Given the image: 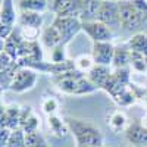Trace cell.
<instances>
[{
    "instance_id": "obj_18",
    "label": "cell",
    "mask_w": 147,
    "mask_h": 147,
    "mask_svg": "<svg viewBox=\"0 0 147 147\" xmlns=\"http://www.w3.org/2000/svg\"><path fill=\"white\" fill-rule=\"evenodd\" d=\"M127 47L131 52H137L141 55H147V32H136L132 34L128 41Z\"/></svg>"
},
{
    "instance_id": "obj_21",
    "label": "cell",
    "mask_w": 147,
    "mask_h": 147,
    "mask_svg": "<svg viewBox=\"0 0 147 147\" xmlns=\"http://www.w3.org/2000/svg\"><path fill=\"white\" fill-rule=\"evenodd\" d=\"M131 72L147 75V63H146V55L131 52Z\"/></svg>"
},
{
    "instance_id": "obj_10",
    "label": "cell",
    "mask_w": 147,
    "mask_h": 147,
    "mask_svg": "<svg viewBox=\"0 0 147 147\" xmlns=\"http://www.w3.org/2000/svg\"><path fill=\"white\" fill-rule=\"evenodd\" d=\"M19 115H21V107L18 105L2 106L0 125H2L3 128H9L12 131L19 128Z\"/></svg>"
},
{
    "instance_id": "obj_3",
    "label": "cell",
    "mask_w": 147,
    "mask_h": 147,
    "mask_svg": "<svg viewBox=\"0 0 147 147\" xmlns=\"http://www.w3.org/2000/svg\"><path fill=\"white\" fill-rule=\"evenodd\" d=\"M37 81H38V72L27 66H19V69L15 74L13 82L10 85V90L18 94L27 93L35 87Z\"/></svg>"
},
{
    "instance_id": "obj_13",
    "label": "cell",
    "mask_w": 147,
    "mask_h": 147,
    "mask_svg": "<svg viewBox=\"0 0 147 147\" xmlns=\"http://www.w3.org/2000/svg\"><path fill=\"white\" fill-rule=\"evenodd\" d=\"M19 13H16V7L13 0H2V7H0V25H9L15 27L18 22Z\"/></svg>"
},
{
    "instance_id": "obj_8",
    "label": "cell",
    "mask_w": 147,
    "mask_h": 147,
    "mask_svg": "<svg viewBox=\"0 0 147 147\" xmlns=\"http://www.w3.org/2000/svg\"><path fill=\"white\" fill-rule=\"evenodd\" d=\"M115 46L112 41H97L93 43L91 47V57L96 63L112 66L113 56H115Z\"/></svg>"
},
{
    "instance_id": "obj_29",
    "label": "cell",
    "mask_w": 147,
    "mask_h": 147,
    "mask_svg": "<svg viewBox=\"0 0 147 147\" xmlns=\"http://www.w3.org/2000/svg\"><path fill=\"white\" fill-rule=\"evenodd\" d=\"M91 147H103V146H91Z\"/></svg>"
},
{
    "instance_id": "obj_20",
    "label": "cell",
    "mask_w": 147,
    "mask_h": 147,
    "mask_svg": "<svg viewBox=\"0 0 147 147\" xmlns=\"http://www.w3.org/2000/svg\"><path fill=\"white\" fill-rule=\"evenodd\" d=\"M19 10H30V12H43L49 10V0H18Z\"/></svg>"
},
{
    "instance_id": "obj_14",
    "label": "cell",
    "mask_w": 147,
    "mask_h": 147,
    "mask_svg": "<svg viewBox=\"0 0 147 147\" xmlns=\"http://www.w3.org/2000/svg\"><path fill=\"white\" fill-rule=\"evenodd\" d=\"M100 5H102V0H80V7H81L80 19L82 22L96 21Z\"/></svg>"
},
{
    "instance_id": "obj_16",
    "label": "cell",
    "mask_w": 147,
    "mask_h": 147,
    "mask_svg": "<svg viewBox=\"0 0 147 147\" xmlns=\"http://www.w3.org/2000/svg\"><path fill=\"white\" fill-rule=\"evenodd\" d=\"M18 25L19 27H31V28H40L43 25V15L38 12H30V10H21L18 16Z\"/></svg>"
},
{
    "instance_id": "obj_24",
    "label": "cell",
    "mask_w": 147,
    "mask_h": 147,
    "mask_svg": "<svg viewBox=\"0 0 147 147\" xmlns=\"http://www.w3.org/2000/svg\"><path fill=\"white\" fill-rule=\"evenodd\" d=\"M25 147H47V143H46V138L41 136V132L35 131V132L27 134Z\"/></svg>"
},
{
    "instance_id": "obj_27",
    "label": "cell",
    "mask_w": 147,
    "mask_h": 147,
    "mask_svg": "<svg viewBox=\"0 0 147 147\" xmlns=\"http://www.w3.org/2000/svg\"><path fill=\"white\" fill-rule=\"evenodd\" d=\"M21 128L24 129V132H25V134H30V132H35V131H38V128H40V118L37 116L35 113H32V115L27 119V122H25V124H24Z\"/></svg>"
},
{
    "instance_id": "obj_28",
    "label": "cell",
    "mask_w": 147,
    "mask_h": 147,
    "mask_svg": "<svg viewBox=\"0 0 147 147\" xmlns=\"http://www.w3.org/2000/svg\"><path fill=\"white\" fill-rule=\"evenodd\" d=\"M10 134H12V129L9 128H0V147H6L7 146V141L10 138Z\"/></svg>"
},
{
    "instance_id": "obj_23",
    "label": "cell",
    "mask_w": 147,
    "mask_h": 147,
    "mask_svg": "<svg viewBox=\"0 0 147 147\" xmlns=\"http://www.w3.org/2000/svg\"><path fill=\"white\" fill-rule=\"evenodd\" d=\"M74 62H75V69L80 71V72H84V74H87L96 65L93 57L88 56V55H81V56H78L75 60H74Z\"/></svg>"
},
{
    "instance_id": "obj_11",
    "label": "cell",
    "mask_w": 147,
    "mask_h": 147,
    "mask_svg": "<svg viewBox=\"0 0 147 147\" xmlns=\"http://www.w3.org/2000/svg\"><path fill=\"white\" fill-rule=\"evenodd\" d=\"M110 75H112V66H107V65H99L96 63L88 72H87V77L90 78V81L97 85L100 90L105 87V84L109 81Z\"/></svg>"
},
{
    "instance_id": "obj_26",
    "label": "cell",
    "mask_w": 147,
    "mask_h": 147,
    "mask_svg": "<svg viewBox=\"0 0 147 147\" xmlns=\"http://www.w3.org/2000/svg\"><path fill=\"white\" fill-rule=\"evenodd\" d=\"M65 44H59L57 47H55V49H52L50 50V62H53V63H62V62H65V60H68L66 59V53H65Z\"/></svg>"
},
{
    "instance_id": "obj_2",
    "label": "cell",
    "mask_w": 147,
    "mask_h": 147,
    "mask_svg": "<svg viewBox=\"0 0 147 147\" xmlns=\"http://www.w3.org/2000/svg\"><path fill=\"white\" fill-rule=\"evenodd\" d=\"M66 124L71 134L75 138L77 147H91V146H103V134L96 124L91 121H85L80 118L68 116Z\"/></svg>"
},
{
    "instance_id": "obj_4",
    "label": "cell",
    "mask_w": 147,
    "mask_h": 147,
    "mask_svg": "<svg viewBox=\"0 0 147 147\" xmlns=\"http://www.w3.org/2000/svg\"><path fill=\"white\" fill-rule=\"evenodd\" d=\"M53 25L57 28V31L62 35L63 44L66 46L68 43L72 41V38L75 37L80 31H82V21L78 18L72 16H55Z\"/></svg>"
},
{
    "instance_id": "obj_22",
    "label": "cell",
    "mask_w": 147,
    "mask_h": 147,
    "mask_svg": "<svg viewBox=\"0 0 147 147\" xmlns=\"http://www.w3.org/2000/svg\"><path fill=\"white\" fill-rule=\"evenodd\" d=\"M25 138H27V134L24 132V129L16 128L12 131L6 147H25Z\"/></svg>"
},
{
    "instance_id": "obj_25",
    "label": "cell",
    "mask_w": 147,
    "mask_h": 147,
    "mask_svg": "<svg viewBox=\"0 0 147 147\" xmlns=\"http://www.w3.org/2000/svg\"><path fill=\"white\" fill-rule=\"evenodd\" d=\"M57 109H59V102L55 99V97H46V99H43V102H41V110L47 116L56 115Z\"/></svg>"
},
{
    "instance_id": "obj_15",
    "label": "cell",
    "mask_w": 147,
    "mask_h": 147,
    "mask_svg": "<svg viewBox=\"0 0 147 147\" xmlns=\"http://www.w3.org/2000/svg\"><path fill=\"white\" fill-rule=\"evenodd\" d=\"M47 125H49L50 132L53 134L55 137H57V138H65L68 134L71 132L69 131V127L66 124V119L65 118H60L57 115L47 116Z\"/></svg>"
},
{
    "instance_id": "obj_19",
    "label": "cell",
    "mask_w": 147,
    "mask_h": 147,
    "mask_svg": "<svg viewBox=\"0 0 147 147\" xmlns=\"http://www.w3.org/2000/svg\"><path fill=\"white\" fill-rule=\"evenodd\" d=\"M107 124H109V128L112 131H115V132L125 131L127 127L129 125L128 124V118H127V115L122 112V110H115V112L110 115Z\"/></svg>"
},
{
    "instance_id": "obj_9",
    "label": "cell",
    "mask_w": 147,
    "mask_h": 147,
    "mask_svg": "<svg viewBox=\"0 0 147 147\" xmlns=\"http://www.w3.org/2000/svg\"><path fill=\"white\" fill-rule=\"evenodd\" d=\"M124 134L129 144L136 147H147V125H144L143 122L129 124Z\"/></svg>"
},
{
    "instance_id": "obj_5",
    "label": "cell",
    "mask_w": 147,
    "mask_h": 147,
    "mask_svg": "<svg viewBox=\"0 0 147 147\" xmlns=\"http://www.w3.org/2000/svg\"><path fill=\"white\" fill-rule=\"evenodd\" d=\"M97 21L103 22L110 30L121 28V16H119V3L118 0H102V5L97 13Z\"/></svg>"
},
{
    "instance_id": "obj_12",
    "label": "cell",
    "mask_w": 147,
    "mask_h": 147,
    "mask_svg": "<svg viewBox=\"0 0 147 147\" xmlns=\"http://www.w3.org/2000/svg\"><path fill=\"white\" fill-rule=\"evenodd\" d=\"M40 43L44 49L47 50H52V49L57 47L59 44H63V40H62V35L57 31V28L53 25H49L46 28L41 30V35H40Z\"/></svg>"
},
{
    "instance_id": "obj_6",
    "label": "cell",
    "mask_w": 147,
    "mask_h": 147,
    "mask_svg": "<svg viewBox=\"0 0 147 147\" xmlns=\"http://www.w3.org/2000/svg\"><path fill=\"white\" fill-rule=\"evenodd\" d=\"M82 32L88 35V38L93 43L97 41H112L115 37V31L110 30L100 21H87L82 22Z\"/></svg>"
},
{
    "instance_id": "obj_1",
    "label": "cell",
    "mask_w": 147,
    "mask_h": 147,
    "mask_svg": "<svg viewBox=\"0 0 147 147\" xmlns=\"http://www.w3.org/2000/svg\"><path fill=\"white\" fill-rule=\"evenodd\" d=\"M52 81L59 91L68 96H87L100 90L97 85H94L90 81L87 74L80 72L77 69L68 71L62 75H56L52 78Z\"/></svg>"
},
{
    "instance_id": "obj_30",
    "label": "cell",
    "mask_w": 147,
    "mask_h": 147,
    "mask_svg": "<svg viewBox=\"0 0 147 147\" xmlns=\"http://www.w3.org/2000/svg\"><path fill=\"white\" fill-rule=\"evenodd\" d=\"M146 63H147V55H146Z\"/></svg>"
},
{
    "instance_id": "obj_7",
    "label": "cell",
    "mask_w": 147,
    "mask_h": 147,
    "mask_svg": "<svg viewBox=\"0 0 147 147\" xmlns=\"http://www.w3.org/2000/svg\"><path fill=\"white\" fill-rule=\"evenodd\" d=\"M49 10H52L55 16H72L80 19V0H49Z\"/></svg>"
},
{
    "instance_id": "obj_17",
    "label": "cell",
    "mask_w": 147,
    "mask_h": 147,
    "mask_svg": "<svg viewBox=\"0 0 147 147\" xmlns=\"http://www.w3.org/2000/svg\"><path fill=\"white\" fill-rule=\"evenodd\" d=\"M131 68V50L128 47H116L112 62V69Z\"/></svg>"
}]
</instances>
